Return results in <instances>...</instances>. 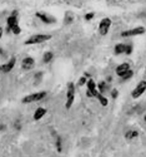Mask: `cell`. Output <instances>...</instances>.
Segmentation results:
<instances>
[{
    "instance_id": "cell-28",
    "label": "cell",
    "mask_w": 146,
    "mask_h": 157,
    "mask_svg": "<svg viewBox=\"0 0 146 157\" xmlns=\"http://www.w3.org/2000/svg\"><path fill=\"white\" fill-rule=\"evenodd\" d=\"M84 77H86V78H89V79H90V78H91V75H90L89 73H86V72L84 73Z\"/></svg>"
},
{
    "instance_id": "cell-3",
    "label": "cell",
    "mask_w": 146,
    "mask_h": 157,
    "mask_svg": "<svg viewBox=\"0 0 146 157\" xmlns=\"http://www.w3.org/2000/svg\"><path fill=\"white\" fill-rule=\"evenodd\" d=\"M46 97V92L45 90H41V92H35V93H31V94H28L25 96L21 102L23 103H33V102H37V101H41Z\"/></svg>"
},
{
    "instance_id": "cell-7",
    "label": "cell",
    "mask_w": 146,
    "mask_h": 157,
    "mask_svg": "<svg viewBox=\"0 0 146 157\" xmlns=\"http://www.w3.org/2000/svg\"><path fill=\"white\" fill-rule=\"evenodd\" d=\"M145 90H146V81H141V82H139L136 88L131 92V97L136 99V98H139V97H141L144 94Z\"/></svg>"
},
{
    "instance_id": "cell-8",
    "label": "cell",
    "mask_w": 146,
    "mask_h": 157,
    "mask_svg": "<svg viewBox=\"0 0 146 157\" xmlns=\"http://www.w3.org/2000/svg\"><path fill=\"white\" fill-rule=\"evenodd\" d=\"M15 63H16V58H15V57H11V58L9 59L8 63L0 65V72H3V73H9L12 68L15 67Z\"/></svg>"
},
{
    "instance_id": "cell-2",
    "label": "cell",
    "mask_w": 146,
    "mask_h": 157,
    "mask_svg": "<svg viewBox=\"0 0 146 157\" xmlns=\"http://www.w3.org/2000/svg\"><path fill=\"white\" fill-rule=\"evenodd\" d=\"M75 99V84L73 82L68 83V88H66V102H65V107L66 109L71 108L73 103Z\"/></svg>"
},
{
    "instance_id": "cell-18",
    "label": "cell",
    "mask_w": 146,
    "mask_h": 157,
    "mask_svg": "<svg viewBox=\"0 0 146 157\" xmlns=\"http://www.w3.org/2000/svg\"><path fill=\"white\" fill-rule=\"evenodd\" d=\"M98 90H99V93L104 94V93L106 92V90H108V84H106V82L101 81V82L98 84Z\"/></svg>"
},
{
    "instance_id": "cell-23",
    "label": "cell",
    "mask_w": 146,
    "mask_h": 157,
    "mask_svg": "<svg viewBox=\"0 0 146 157\" xmlns=\"http://www.w3.org/2000/svg\"><path fill=\"white\" fill-rule=\"evenodd\" d=\"M94 17H95L94 13H87V14L85 15V20H87V21H89V20H91V19L94 18Z\"/></svg>"
},
{
    "instance_id": "cell-9",
    "label": "cell",
    "mask_w": 146,
    "mask_h": 157,
    "mask_svg": "<svg viewBox=\"0 0 146 157\" xmlns=\"http://www.w3.org/2000/svg\"><path fill=\"white\" fill-rule=\"evenodd\" d=\"M35 67V59L33 57H25L21 60V68L24 71H30Z\"/></svg>"
},
{
    "instance_id": "cell-4",
    "label": "cell",
    "mask_w": 146,
    "mask_h": 157,
    "mask_svg": "<svg viewBox=\"0 0 146 157\" xmlns=\"http://www.w3.org/2000/svg\"><path fill=\"white\" fill-rule=\"evenodd\" d=\"M18 15H19L18 10H12L11 14L8 17V19H6V32L8 33L11 30V28L14 27V25L18 24Z\"/></svg>"
},
{
    "instance_id": "cell-22",
    "label": "cell",
    "mask_w": 146,
    "mask_h": 157,
    "mask_svg": "<svg viewBox=\"0 0 146 157\" xmlns=\"http://www.w3.org/2000/svg\"><path fill=\"white\" fill-rule=\"evenodd\" d=\"M56 150L59 151V152H61V137H56Z\"/></svg>"
},
{
    "instance_id": "cell-26",
    "label": "cell",
    "mask_w": 146,
    "mask_h": 157,
    "mask_svg": "<svg viewBox=\"0 0 146 157\" xmlns=\"http://www.w3.org/2000/svg\"><path fill=\"white\" fill-rule=\"evenodd\" d=\"M117 96H119L117 89H112V90H111V97H112V98H117Z\"/></svg>"
},
{
    "instance_id": "cell-10",
    "label": "cell",
    "mask_w": 146,
    "mask_h": 157,
    "mask_svg": "<svg viewBox=\"0 0 146 157\" xmlns=\"http://www.w3.org/2000/svg\"><path fill=\"white\" fill-rule=\"evenodd\" d=\"M35 17L37 18V19H40L43 23H45V24H54L55 21H56V19L54 18V17H51V15H49V14H45V13H36L35 14Z\"/></svg>"
},
{
    "instance_id": "cell-5",
    "label": "cell",
    "mask_w": 146,
    "mask_h": 157,
    "mask_svg": "<svg viewBox=\"0 0 146 157\" xmlns=\"http://www.w3.org/2000/svg\"><path fill=\"white\" fill-rule=\"evenodd\" d=\"M110 27H111V19H109V18L101 19V21L99 24V33L101 35H106L110 30Z\"/></svg>"
},
{
    "instance_id": "cell-20",
    "label": "cell",
    "mask_w": 146,
    "mask_h": 157,
    "mask_svg": "<svg viewBox=\"0 0 146 157\" xmlns=\"http://www.w3.org/2000/svg\"><path fill=\"white\" fill-rule=\"evenodd\" d=\"M132 75H134V72H132V71L130 69V71H127V72L121 77V79H123V81H127V79H130V78H131Z\"/></svg>"
},
{
    "instance_id": "cell-15",
    "label": "cell",
    "mask_w": 146,
    "mask_h": 157,
    "mask_svg": "<svg viewBox=\"0 0 146 157\" xmlns=\"http://www.w3.org/2000/svg\"><path fill=\"white\" fill-rule=\"evenodd\" d=\"M95 98H98L99 99V102H100V104L101 106H104V107H106L109 104V101H108V98L106 97H104V94H101V93H96V96H95Z\"/></svg>"
},
{
    "instance_id": "cell-27",
    "label": "cell",
    "mask_w": 146,
    "mask_h": 157,
    "mask_svg": "<svg viewBox=\"0 0 146 157\" xmlns=\"http://www.w3.org/2000/svg\"><path fill=\"white\" fill-rule=\"evenodd\" d=\"M3 33H4V30H3L2 27H0V39H2V36H3Z\"/></svg>"
},
{
    "instance_id": "cell-16",
    "label": "cell",
    "mask_w": 146,
    "mask_h": 157,
    "mask_svg": "<svg viewBox=\"0 0 146 157\" xmlns=\"http://www.w3.org/2000/svg\"><path fill=\"white\" fill-rule=\"evenodd\" d=\"M137 136H139V132H137V131H135V129H130V131H126V132H125V137L127 140L136 138Z\"/></svg>"
},
{
    "instance_id": "cell-21",
    "label": "cell",
    "mask_w": 146,
    "mask_h": 157,
    "mask_svg": "<svg viewBox=\"0 0 146 157\" xmlns=\"http://www.w3.org/2000/svg\"><path fill=\"white\" fill-rule=\"evenodd\" d=\"M12 34H15V35H18V34H20L21 33V29H20V27H19V24H16V25H14V27L11 28V30H10Z\"/></svg>"
},
{
    "instance_id": "cell-29",
    "label": "cell",
    "mask_w": 146,
    "mask_h": 157,
    "mask_svg": "<svg viewBox=\"0 0 146 157\" xmlns=\"http://www.w3.org/2000/svg\"><path fill=\"white\" fill-rule=\"evenodd\" d=\"M5 127H6L5 124H0V131H4V129H5Z\"/></svg>"
},
{
    "instance_id": "cell-12",
    "label": "cell",
    "mask_w": 146,
    "mask_h": 157,
    "mask_svg": "<svg viewBox=\"0 0 146 157\" xmlns=\"http://www.w3.org/2000/svg\"><path fill=\"white\" fill-rule=\"evenodd\" d=\"M86 87H87V90H89V92L92 94V97H95V96H96V93L99 92V90H98V87H96V84H95V82L92 81L91 78H90L89 81H87Z\"/></svg>"
},
{
    "instance_id": "cell-1",
    "label": "cell",
    "mask_w": 146,
    "mask_h": 157,
    "mask_svg": "<svg viewBox=\"0 0 146 157\" xmlns=\"http://www.w3.org/2000/svg\"><path fill=\"white\" fill-rule=\"evenodd\" d=\"M51 39V35L49 34H35L31 35L29 39L25 40V45H33V44H41L44 42H48Z\"/></svg>"
},
{
    "instance_id": "cell-25",
    "label": "cell",
    "mask_w": 146,
    "mask_h": 157,
    "mask_svg": "<svg viewBox=\"0 0 146 157\" xmlns=\"http://www.w3.org/2000/svg\"><path fill=\"white\" fill-rule=\"evenodd\" d=\"M131 52H132V45H131V44H127V45H126L125 54H131Z\"/></svg>"
},
{
    "instance_id": "cell-24",
    "label": "cell",
    "mask_w": 146,
    "mask_h": 157,
    "mask_svg": "<svg viewBox=\"0 0 146 157\" xmlns=\"http://www.w3.org/2000/svg\"><path fill=\"white\" fill-rule=\"evenodd\" d=\"M85 83H86V77H81L80 79H79V83H77V84H79V86H84Z\"/></svg>"
},
{
    "instance_id": "cell-17",
    "label": "cell",
    "mask_w": 146,
    "mask_h": 157,
    "mask_svg": "<svg viewBox=\"0 0 146 157\" xmlns=\"http://www.w3.org/2000/svg\"><path fill=\"white\" fill-rule=\"evenodd\" d=\"M73 20H74L73 13H71V11H68V13L65 14V18H64V24H65V25H70V24L73 23Z\"/></svg>"
},
{
    "instance_id": "cell-6",
    "label": "cell",
    "mask_w": 146,
    "mask_h": 157,
    "mask_svg": "<svg viewBox=\"0 0 146 157\" xmlns=\"http://www.w3.org/2000/svg\"><path fill=\"white\" fill-rule=\"evenodd\" d=\"M146 30L144 27H135V28H132V29H129V30H124L121 33V36L126 38V36H137V35H141L144 34Z\"/></svg>"
},
{
    "instance_id": "cell-19",
    "label": "cell",
    "mask_w": 146,
    "mask_h": 157,
    "mask_svg": "<svg viewBox=\"0 0 146 157\" xmlns=\"http://www.w3.org/2000/svg\"><path fill=\"white\" fill-rule=\"evenodd\" d=\"M52 58H54V54H52V52H45L44 56H43V62H44V63H49V62H51Z\"/></svg>"
},
{
    "instance_id": "cell-30",
    "label": "cell",
    "mask_w": 146,
    "mask_h": 157,
    "mask_svg": "<svg viewBox=\"0 0 146 157\" xmlns=\"http://www.w3.org/2000/svg\"><path fill=\"white\" fill-rule=\"evenodd\" d=\"M144 120H145V122H146V114H145V117H144Z\"/></svg>"
},
{
    "instance_id": "cell-11",
    "label": "cell",
    "mask_w": 146,
    "mask_h": 157,
    "mask_svg": "<svg viewBox=\"0 0 146 157\" xmlns=\"http://www.w3.org/2000/svg\"><path fill=\"white\" fill-rule=\"evenodd\" d=\"M127 71H130V64L129 63H121L120 65L116 67V74L119 77H123Z\"/></svg>"
},
{
    "instance_id": "cell-14",
    "label": "cell",
    "mask_w": 146,
    "mask_h": 157,
    "mask_svg": "<svg viewBox=\"0 0 146 157\" xmlns=\"http://www.w3.org/2000/svg\"><path fill=\"white\" fill-rule=\"evenodd\" d=\"M125 52H126V44H123V43L116 44L115 48H114V53H115L116 56L125 54Z\"/></svg>"
},
{
    "instance_id": "cell-13",
    "label": "cell",
    "mask_w": 146,
    "mask_h": 157,
    "mask_svg": "<svg viewBox=\"0 0 146 157\" xmlns=\"http://www.w3.org/2000/svg\"><path fill=\"white\" fill-rule=\"evenodd\" d=\"M45 114H46V109H45L44 107H39V108H36V109H35L33 118H34L35 121H39V120H41Z\"/></svg>"
}]
</instances>
